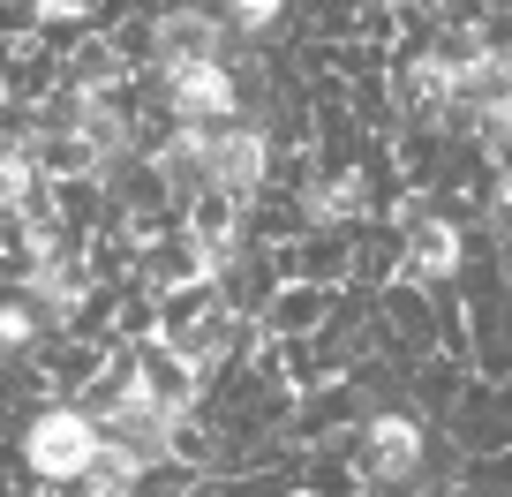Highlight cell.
I'll list each match as a JSON object with an SVG mask.
<instances>
[{
  "instance_id": "9c48e42d",
  "label": "cell",
  "mask_w": 512,
  "mask_h": 497,
  "mask_svg": "<svg viewBox=\"0 0 512 497\" xmlns=\"http://www.w3.org/2000/svg\"><path fill=\"white\" fill-rule=\"evenodd\" d=\"M128 385L144 392V400H159L166 415H189V400H196V385H204V377H196V369L181 362L174 347H159V339H144V347L128 354Z\"/></svg>"
},
{
  "instance_id": "ba28073f",
  "label": "cell",
  "mask_w": 512,
  "mask_h": 497,
  "mask_svg": "<svg viewBox=\"0 0 512 497\" xmlns=\"http://www.w3.org/2000/svg\"><path fill=\"white\" fill-rule=\"evenodd\" d=\"M166 106H174L181 129H219V121H234V76H226V61L166 76Z\"/></svg>"
},
{
  "instance_id": "3957f363",
  "label": "cell",
  "mask_w": 512,
  "mask_h": 497,
  "mask_svg": "<svg viewBox=\"0 0 512 497\" xmlns=\"http://www.w3.org/2000/svg\"><path fill=\"white\" fill-rule=\"evenodd\" d=\"M415 460H422L415 415H369L362 430L347 437V467H354V482H362V490H384V482L415 475Z\"/></svg>"
},
{
  "instance_id": "8992f818",
  "label": "cell",
  "mask_w": 512,
  "mask_h": 497,
  "mask_svg": "<svg viewBox=\"0 0 512 497\" xmlns=\"http://www.w3.org/2000/svg\"><path fill=\"white\" fill-rule=\"evenodd\" d=\"M219 53H226V31L204 8H174V16H159V31H151V61H159L166 76H181V68H219Z\"/></svg>"
},
{
  "instance_id": "4fadbf2b",
  "label": "cell",
  "mask_w": 512,
  "mask_h": 497,
  "mask_svg": "<svg viewBox=\"0 0 512 497\" xmlns=\"http://www.w3.org/2000/svg\"><path fill=\"white\" fill-rule=\"evenodd\" d=\"M302 204H309V219H324V226L362 219V211H369V181H362V174H332V181H317Z\"/></svg>"
},
{
  "instance_id": "d6986e66",
  "label": "cell",
  "mask_w": 512,
  "mask_h": 497,
  "mask_svg": "<svg viewBox=\"0 0 512 497\" xmlns=\"http://www.w3.org/2000/svg\"><path fill=\"white\" fill-rule=\"evenodd\" d=\"M91 0H38V23H76Z\"/></svg>"
},
{
  "instance_id": "ffe728a7",
  "label": "cell",
  "mask_w": 512,
  "mask_h": 497,
  "mask_svg": "<svg viewBox=\"0 0 512 497\" xmlns=\"http://www.w3.org/2000/svg\"><path fill=\"white\" fill-rule=\"evenodd\" d=\"M490 234H497V241H512V189L490 204Z\"/></svg>"
},
{
  "instance_id": "6da1fadb",
  "label": "cell",
  "mask_w": 512,
  "mask_h": 497,
  "mask_svg": "<svg viewBox=\"0 0 512 497\" xmlns=\"http://www.w3.org/2000/svg\"><path fill=\"white\" fill-rule=\"evenodd\" d=\"M234 302H226V287L219 279H196V287H174L166 294V309H159V347H174L181 362L204 377V369H219L226 362V347H234Z\"/></svg>"
},
{
  "instance_id": "5b68a950",
  "label": "cell",
  "mask_w": 512,
  "mask_h": 497,
  "mask_svg": "<svg viewBox=\"0 0 512 497\" xmlns=\"http://www.w3.org/2000/svg\"><path fill=\"white\" fill-rule=\"evenodd\" d=\"M204 166H211V189H226L234 204H249L256 189H264V166H272V151H264V136L256 129H204Z\"/></svg>"
},
{
  "instance_id": "e0dca14e",
  "label": "cell",
  "mask_w": 512,
  "mask_h": 497,
  "mask_svg": "<svg viewBox=\"0 0 512 497\" xmlns=\"http://www.w3.org/2000/svg\"><path fill=\"white\" fill-rule=\"evenodd\" d=\"M219 8H226V23H234V31H264L287 0H219Z\"/></svg>"
},
{
  "instance_id": "9a60e30c",
  "label": "cell",
  "mask_w": 512,
  "mask_h": 497,
  "mask_svg": "<svg viewBox=\"0 0 512 497\" xmlns=\"http://www.w3.org/2000/svg\"><path fill=\"white\" fill-rule=\"evenodd\" d=\"M38 339V302H0V362Z\"/></svg>"
},
{
  "instance_id": "2e32d148",
  "label": "cell",
  "mask_w": 512,
  "mask_h": 497,
  "mask_svg": "<svg viewBox=\"0 0 512 497\" xmlns=\"http://www.w3.org/2000/svg\"><path fill=\"white\" fill-rule=\"evenodd\" d=\"M324 317V294L317 287H294L287 302H279V317H272V332H309V324Z\"/></svg>"
},
{
  "instance_id": "277c9868",
  "label": "cell",
  "mask_w": 512,
  "mask_h": 497,
  "mask_svg": "<svg viewBox=\"0 0 512 497\" xmlns=\"http://www.w3.org/2000/svg\"><path fill=\"white\" fill-rule=\"evenodd\" d=\"M460 272V226L430 204H407L400 211V279L415 287H445Z\"/></svg>"
},
{
  "instance_id": "52a82bcc",
  "label": "cell",
  "mask_w": 512,
  "mask_h": 497,
  "mask_svg": "<svg viewBox=\"0 0 512 497\" xmlns=\"http://www.w3.org/2000/svg\"><path fill=\"white\" fill-rule=\"evenodd\" d=\"M234 226H241V204L226 189H196L181 196V234L196 241V257H204V279L226 272V257H234Z\"/></svg>"
},
{
  "instance_id": "30bf717a",
  "label": "cell",
  "mask_w": 512,
  "mask_h": 497,
  "mask_svg": "<svg viewBox=\"0 0 512 497\" xmlns=\"http://www.w3.org/2000/svg\"><path fill=\"white\" fill-rule=\"evenodd\" d=\"M400 106L407 113H430V121H437V113H452V106H460V68H445L437 53L407 61L400 68Z\"/></svg>"
},
{
  "instance_id": "ac0fdd59",
  "label": "cell",
  "mask_w": 512,
  "mask_h": 497,
  "mask_svg": "<svg viewBox=\"0 0 512 497\" xmlns=\"http://www.w3.org/2000/svg\"><path fill=\"white\" fill-rule=\"evenodd\" d=\"M482 151H490L497 181H505V189H512V121H482Z\"/></svg>"
},
{
  "instance_id": "5bb4252c",
  "label": "cell",
  "mask_w": 512,
  "mask_h": 497,
  "mask_svg": "<svg viewBox=\"0 0 512 497\" xmlns=\"http://www.w3.org/2000/svg\"><path fill=\"white\" fill-rule=\"evenodd\" d=\"M31 189H38V166H31V151H23V136H16V144H0V219H8V211L23 219Z\"/></svg>"
},
{
  "instance_id": "7a4b0ae2",
  "label": "cell",
  "mask_w": 512,
  "mask_h": 497,
  "mask_svg": "<svg viewBox=\"0 0 512 497\" xmlns=\"http://www.w3.org/2000/svg\"><path fill=\"white\" fill-rule=\"evenodd\" d=\"M23 460H31V475H46V482L91 475V460H98V422L83 415V407H46V415L23 430Z\"/></svg>"
},
{
  "instance_id": "8fae6325",
  "label": "cell",
  "mask_w": 512,
  "mask_h": 497,
  "mask_svg": "<svg viewBox=\"0 0 512 497\" xmlns=\"http://www.w3.org/2000/svg\"><path fill=\"white\" fill-rule=\"evenodd\" d=\"M144 279H151L159 294L196 287V279H204V257H196V241H189V234H159V241H144Z\"/></svg>"
},
{
  "instance_id": "7c38bea8",
  "label": "cell",
  "mask_w": 512,
  "mask_h": 497,
  "mask_svg": "<svg viewBox=\"0 0 512 497\" xmlns=\"http://www.w3.org/2000/svg\"><path fill=\"white\" fill-rule=\"evenodd\" d=\"M61 68H68V91H83V98H106L113 83H121V53H113L106 38H83Z\"/></svg>"
}]
</instances>
